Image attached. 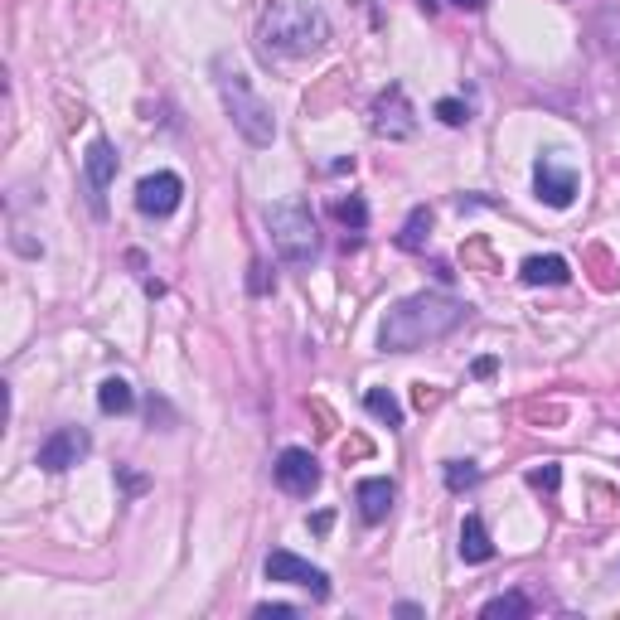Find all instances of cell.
<instances>
[{"label": "cell", "mask_w": 620, "mask_h": 620, "mask_svg": "<svg viewBox=\"0 0 620 620\" xmlns=\"http://www.w3.org/2000/svg\"><path fill=\"white\" fill-rule=\"evenodd\" d=\"M465 320H470V306L446 296V291H417L398 306L388 310L383 330H378V344L388 354H412V349H427V344L456 335Z\"/></svg>", "instance_id": "1"}, {"label": "cell", "mask_w": 620, "mask_h": 620, "mask_svg": "<svg viewBox=\"0 0 620 620\" xmlns=\"http://www.w3.org/2000/svg\"><path fill=\"white\" fill-rule=\"evenodd\" d=\"M257 34H262V49L277 54V59H310V54L325 49L330 20H325V10L310 5V0H272V5L262 10Z\"/></svg>", "instance_id": "2"}, {"label": "cell", "mask_w": 620, "mask_h": 620, "mask_svg": "<svg viewBox=\"0 0 620 620\" xmlns=\"http://www.w3.org/2000/svg\"><path fill=\"white\" fill-rule=\"evenodd\" d=\"M214 83H218V97H223V107H228L233 126L243 131V141H248V146H272V141H277L272 102L252 88V78L228 59V54H218L214 59Z\"/></svg>", "instance_id": "3"}, {"label": "cell", "mask_w": 620, "mask_h": 620, "mask_svg": "<svg viewBox=\"0 0 620 620\" xmlns=\"http://www.w3.org/2000/svg\"><path fill=\"white\" fill-rule=\"evenodd\" d=\"M267 228H272V248H277L281 262L291 267H310L320 257V228H315V214L301 194L281 199L267 209Z\"/></svg>", "instance_id": "4"}, {"label": "cell", "mask_w": 620, "mask_h": 620, "mask_svg": "<svg viewBox=\"0 0 620 620\" xmlns=\"http://www.w3.org/2000/svg\"><path fill=\"white\" fill-rule=\"evenodd\" d=\"M373 131L388 136V141H407V136H417V112H412V102H407L403 83H388L383 93L373 97Z\"/></svg>", "instance_id": "5"}, {"label": "cell", "mask_w": 620, "mask_h": 620, "mask_svg": "<svg viewBox=\"0 0 620 620\" xmlns=\"http://www.w3.org/2000/svg\"><path fill=\"white\" fill-rule=\"evenodd\" d=\"M180 199H185V180L175 170H155L136 185V209L146 218H170L180 209Z\"/></svg>", "instance_id": "6"}, {"label": "cell", "mask_w": 620, "mask_h": 620, "mask_svg": "<svg viewBox=\"0 0 620 620\" xmlns=\"http://www.w3.org/2000/svg\"><path fill=\"white\" fill-rule=\"evenodd\" d=\"M267 577H272V582H286V587H306L315 601H325V596H330V577H325L320 567H310L306 558L286 553V548L267 553Z\"/></svg>", "instance_id": "7"}, {"label": "cell", "mask_w": 620, "mask_h": 620, "mask_svg": "<svg viewBox=\"0 0 620 620\" xmlns=\"http://www.w3.org/2000/svg\"><path fill=\"white\" fill-rule=\"evenodd\" d=\"M83 180H88V204L102 218L107 214V189L117 180V151H112V141L97 136L93 146H88V155H83Z\"/></svg>", "instance_id": "8"}, {"label": "cell", "mask_w": 620, "mask_h": 620, "mask_svg": "<svg viewBox=\"0 0 620 620\" xmlns=\"http://www.w3.org/2000/svg\"><path fill=\"white\" fill-rule=\"evenodd\" d=\"M88 451H93V436L83 432V427H59V432H54L49 441H44V446H39V451H34V465L59 475V470H68V465L83 461Z\"/></svg>", "instance_id": "9"}, {"label": "cell", "mask_w": 620, "mask_h": 620, "mask_svg": "<svg viewBox=\"0 0 620 620\" xmlns=\"http://www.w3.org/2000/svg\"><path fill=\"white\" fill-rule=\"evenodd\" d=\"M272 470H277L281 490H286V495H296V499H310V495H315V485H320V465H315V456L301 451V446H286Z\"/></svg>", "instance_id": "10"}, {"label": "cell", "mask_w": 620, "mask_h": 620, "mask_svg": "<svg viewBox=\"0 0 620 620\" xmlns=\"http://www.w3.org/2000/svg\"><path fill=\"white\" fill-rule=\"evenodd\" d=\"M533 189H538L543 204L567 209V204L577 199V170H572V165H558L553 155H538V165H533Z\"/></svg>", "instance_id": "11"}, {"label": "cell", "mask_w": 620, "mask_h": 620, "mask_svg": "<svg viewBox=\"0 0 620 620\" xmlns=\"http://www.w3.org/2000/svg\"><path fill=\"white\" fill-rule=\"evenodd\" d=\"M354 499H359V514H364V524H383L388 514H393V499H398V490H393V480H359V490H354Z\"/></svg>", "instance_id": "12"}, {"label": "cell", "mask_w": 620, "mask_h": 620, "mask_svg": "<svg viewBox=\"0 0 620 620\" xmlns=\"http://www.w3.org/2000/svg\"><path fill=\"white\" fill-rule=\"evenodd\" d=\"M519 277L528 286H562V281H572V267H567V257L548 252V257H528L524 267H519Z\"/></svg>", "instance_id": "13"}, {"label": "cell", "mask_w": 620, "mask_h": 620, "mask_svg": "<svg viewBox=\"0 0 620 620\" xmlns=\"http://www.w3.org/2000/svg\"><path fill=\"white\" fill-rule=\"evenodd\" d=\"M461 558L465 562H490L495 558V543H490V533H485V519L480 514H465V524H461Z\"/></svg>", "instance_id": "14"}, {"label": "cell", "mask_w": 620, "mask_h": 620, "mask_svg": "<svg viewBox=\"0 0 620 620\" xmlns=\"http://www.w3.org/2000/svg\"><path fill=\"white\" fill-rule=\"evenodd\" d=\"M97 407L107 412V417H122L136 407V393H131V383L126 378H102V388H97Z\"/></svg>", "instance_id": "15"}, {"label": "cell", "mask_w": 620, "mask_h": 620, "mask_svg": "<svg viewBox=\"0 0 620 620\" xmlns=\"http://www.w3.org/2000/svg\"><path fill=\"white\" fill-rule=\"evenodd\" d=\"M427 233H432V209H427V204H417V209L407 214L403 233H398V248H403V252H422V248H427Z\"/></svg>", "instance_id": "16"}, {"label": "cell", "mask_w": 620, "mask_h": 620, "mask_svg": "<svg viewBox=\"0 0 620 620\" xmlns=\"http://www.w3.org/2000/svg\"><path fill=\"white\" fill-rule=\"evenodd\" d=\"M364 407H369L383 427H403V407H398V398H393L388 388H369V393H364Z\"/></svg>", "instance_id": "17"}, {"label": "cell", "mask_w": 620, "mask_h": 620, "mask_svg": "<svg viewBox=\"0 0 620 620\" xmlns=\"http://www.w3.org/2000/svg\"><path fill=\"white\" fill-rule=\"evenodd\" d=\"M533 606H528L524 591H504V596H495V601H485L480 606V616L485 620H499V616H528Z\"/></svg>", "instance_id": "18"}, {"label": "cell", "mask_w": 620, "mask_h": 620, "mask_svg": "<svg viewBox=\"0 0 620 620\" xmlns=\"http://www.w3.org/2000/svg\"><path fill=\"white\" fill-rule=\"evenodd\" d=\"M470 485H480V465L475 461H446V490H470Z\"/></svg>", "instance_id": "19"}, {"label": "cell", "mask_w": 620, "mask_h": 620, "mask_svg": "<svg viewBox=\"0 0 620 620\" xmlns=\"http://www.w3.org/2000/svg\"><path fill=\"white\" fill-rule=\"evenodd\" d=\"M335 218H340L344 228H364V223H369V204H364L359 194H349V199H335Z\"/></svg>", "instance_id": "20"}, {"label": "cell", "mask_w": 620, "mask_h": 620, "mask_svg": "<svg viewBox=\"0 0 620 620\" xmlns=\"http://www.w3.org/2000/svg\"><path fill=\"white\" fill-rule=\"evenodd\" d=\"M528 485L543 490V495H553V490L562 485V470L558 465H533V470H528Z\"/></svg>", "instance_id": "21"}, {"label": "cell", "mask_w": 620, "mask_h": 620, "mask_svg": "<svg viewBox=\"0 0 620 620\" xmlns=\"http://www.w3.org/2000/svg\"><path fill=\"white\" fill-rule=\"evenodd\" d=\"M436 117H441L446 126H465L470 122V107L456 102V97H441V102H436Z\"/></svg>", "instance_id": "22"}, {"label": "cell", "mask_w": 620, "mask_h": 620, "mask_svg": "<svg viewBox=\"0 0 620 620\" xmlns=\"http://www.w3.org/2000/svg\"><path fill=\"white\" fill-rule=\"evenodd\" d=\"M248 272H252V277H248L252 296H267V286H272V281H267V262H252Z\"/></svg>", "instance_id": "23"}, {"label": "cell", "mask_w": 620, "mask_h": 620, "mask_svg": "<svg viewBox=\"0 0 620 620\" xmlns=\"http://www.w3.org/2000/svg\"><path fill=\"white\" fill-rule=\"evenodd\" d=\"M257 616L262 620H272V616L286 620V616H296V606H286V601H267V606H257Z\"/></svg>", "instance_id": "24"}, {"label": "cell", "mask_w": 620, "mask_h": 620, "mask_svg": "<svg viewBox=\"0 0 620 620\" xmlns=\"http://www.w3.org/2000/svg\"><path fill=\"white\" fill-rule=\"evenodd\" d=\"M436 403V388H427V383H417V407H422V412H427V407Z\"/></svg>", "instance_id": "25"}, {"label": "cell", "mask_w": 620, "mask_h": 620, "mask_svg": "<svg viewBox=\"0 0 620 620\" xmlns=\"http://www.w3.org/2000/svg\"><path fill=\"white\" fill-rule=\"evenodd\" d=\"M330 524H335V514H315V519H310V528H315V533H330Z\"/></svg>", "instance_id": "26"}, {"label": "cell", "mask_w": 620, "mask_h": 620, "mask_svg": "<svg viewBox=\"0 0 620 620\" xmlns=\"http://www.w3.org/2000/svg\"><path fill=\"white\" fill-rule=\"evenodd\" d=\"M495 373V359H475V378H490Z\"/></svg>", "instance_id": "27"}, {"label": "cell", "mask_w": 620, "mask_h": 620, "mask_svg": "<svg viewBox=\"0 0 620 620\" xmlns=\"http://www.w3.org/2000/svg\"><path fill=\"white\" fill-rule=\"evenodd\" d=\"M451 5H461V10H480L485 0H451Z\"/></svg>", "instance_id": "28"}]
</instances>
